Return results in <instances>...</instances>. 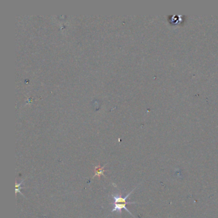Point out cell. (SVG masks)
Here are the masks:
<instances>
[{"instance_id":"1","label":"cell","mask_w":218,"mask_h":218,"mask_svg":"<svg viewBox=\"0 0 218 218\" xmlns=\"http://www.w3.org/2000/svg\"><path fill=\"white\" fill-rule=\"evenodd\" d=\"M135 203H136V202H125L120 203H113V204H114V208L111 210V213L115 212V211H118V212L119 213V214L121 215L122 210L123 209H125V210H127V212H128L132 216H133V217L136 218V217L133 216V214L130 212L129 210L126 207V205H127V204H135Z\"/></svg>"},{"instance_id":"2","label":"cell","mask_w":218,"mask_h":218,"mask_svg":"<svg viewBox=\"0 0 218 218\" xmlns=\"http://www.w3.org/2000/svg\"><path fill=\"white\" fill-rule=\"evenodd\" d=\"M107 164H108V163L105 164L104 165V166H101L100 164H98V166H95V167H94V172H95V174H94V175L93 177H92L91 179H93L94 178H95V177H97V176L98 177V179H100V178H101V175H102V176L104 177L105 178L106 177H105V175H104V171H105V170H104V168L105 166H106Z\"/></svg>"},{"instance_id":"3","label":"cell","mask_w":218,"mask_h":218,"mask_svg":"<svg viewBox=\"0 0 218 218\" xmlns=\"http://www.w3.org/2000/svg\"><path fill=\"white\" fill-rule=\"evenodd\" d=\"M24 179H23L21 182H20V183H17L16 182V195H17V193H20V194H21L24 198H26V197L24 196V195L21 193V189H22V188H22V187H21V185L23 184V182H24Z\"/></svg>"}]
</instances>
